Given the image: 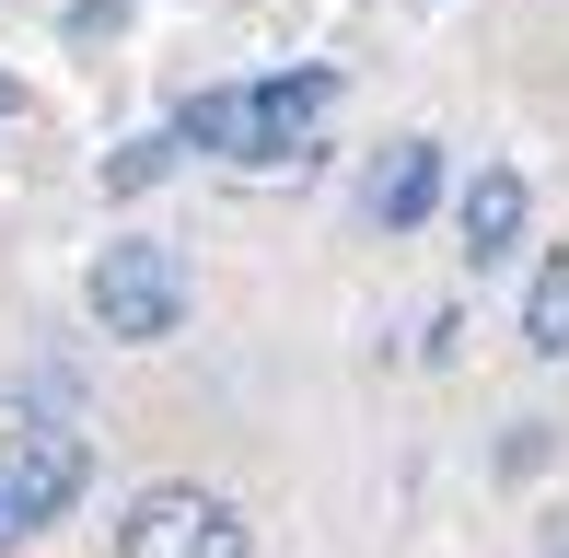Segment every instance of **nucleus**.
Returning a JSON list of instances; mask_svg holds the SVG:
<instances>
[{
	"mask_svg": "<svg viewBox=\"0 0 569 558\" xmlns=\"http://www.w3.org/2000/svg\"><path fill=\"white\" fill-rule=\"evenodd\" d=\"M326 106H338V70H268V82H221L174 106V151H221V163H291L315 151Z\"/></svg>",
	"mask_w": 569,
	"mask_h": 558,
	"instance_id": "f257e3e1",
	"label": "nucleus"
},
{
	"mask_svg": "<svg viewBox=\"0 0 569 558\" xmlns=\"http://www.w3.org/2000/svg\"><path fill=\"white\" fill-rule=\"evenodd\" d=\"M82 302H93V326H106L117 349H163L174 326H187V257L151 245V233H117L106 257H93Z\"/></svg>",
	"mask_w": 569,
	"mask_h": 558,
	"instance_id": "f03ea898",
	"label": "nucleus"
},
{
	"mask_svg": "<svg viewBox=\"0 0 569 558\" xmlns=\"http://www.w3.org/2000/svg\"><path fill=\"white\" fill-rule=\"evenodd\" d=\"M82 477H93L82 430H12V442H0V547L47 536V524L82 500Z\"/></svg>",
	"mask_w": 569,
	"mask_h": 558,
	"instance_id": "7ed1b4c3",
	"label": "nucleus"
},
{
	"mask_svg": "<svg viewBox=\"0 0 569 558\" xmlns=\"http://www.w3.org/2000/svg\"><path fill=\"white\" fill-rule=\"evenodd\" d=\"M117 558H244V512L221 489H198V477H163V489L128 500Z\"/></svg>",
	"mask_w": 569,
	"mask_h": 558,
	"instance_id": "20e7f679",
	"label": "nucleus"
},
{
	"mask_svg": "<svg viewBox=\"0 0 569 558\" xmlns=\"http://www.w3.org/2000/svg\"><path fill=\"white\" fill-rule=\"evenodd\" d=\"M523 210H535V187H523L511 163H488L477 187L453 198V233H465V257H477V268H500L511 245H523Z\"/></svg>",
	"mask_w": 569,
	"mask_h": 558,
	"instance_id": "39448f33",
	"label": "nucleus"
},
{
	"mask_svg": "<svg viewBox=\"0 0 569 558\" xmlns=\"http://www.w3.org/2000/svg\"><path fill=\"white\" fill-rule=\"evenodd\" d=\"M430 198H442V151H430V140H407L396 163L372 175V221H383V233H407V221H430Z\"/></svg>",
	"mask_w": 569,
	"mask_h": 558,
	"instance_id": "423d86ee",
	"label": "nucleus"
},
{
	"mask_svg": "<svg viewBox=\"0 0 569 558\" xmlns=\"http://www.w3.org/2000/svg\"><path fill=\"white\" fill-rule=\"evenodd\" d=\"M523 349L535 361H569V245L535 268V291H523Z\"/></svg>",
	"mask_w": 569,
	"mask_h": 558,
	"instance_id": "0eeeda50",
	"label": "nucleus"
},
{
	"mask_svg": "<svg viewBox=\"0 0 569 558\" xmlns=\"http://www.w3.org/2000/svg\"><path fill=\"white\" fill-rule=\"evenodd\" d=\"M163 175H174V129H151V140H128L117 163H106V187H117V198H140V187H163Z\"/></svg>",
	"mask_w": 569,
	"mask_h": 558,
	"instance_id": "6e6552de",
	"label": "nucleus"
},
{
	"mask_svg": "<svg viewBox=\"0 0 569 558\" xmlns=\"http://www.w3.org/2000/svg\"><path fill=\"white\" fill-rule=\"evenodd\" d=\"M547 558H569V524H558V536H547Z\"/></svg>",
	"mask_w": 569,
	"mask_h": 558,
	"instance_id": "1a4fd4ad",
	"label": "nucleus"
},
{
	"mask_svg": "<svg viewBox=\"0 0 569 558\" xmlns=\"http://www.w3.org/2000/svg\"><path fill=\"white\" fill-rule=\"evenodd\" d=\"M0 117H12V82H0Z\"/></svg>",
	"mask_w": 569,
	"mask_h": 558,
	"instance_id": "9d476101",
	"label": "nucleus"
}]
</instances>
